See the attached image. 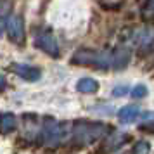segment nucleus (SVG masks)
<instances>
[{"label":"nucleus","instance_id":"obj_1","mask_svg":"<svg viewBox=\"0 0 154 154\" xmlns=\"http://www.w3.org/2000/svg\"><path fill=\"white\" fill-rule=\"evenodd\" d=\"M109 132V126L97 121H76L73 126V139L80 144H92L102 139Z\"/></svg>","mask_w":154,"mask_h":154},{"label":"nucleus","instance_id":"obj_2","mask_svg":"<svg viewBox=\"0 0 154 154\" xmlns=\"http://www.w3.org/2000/svg\"><path fill=\"white\" fill-rule=\"evenodd\" d=\"M73 64L80 66H94L99 69L112 68V52H95V50H78L71 59Z\"/></svg>","mask_w":154,"mask_h":154},{"label":"nucleus","instance_id":"obj_3","mask_svg":"<svg viewBox=\"0 0 154 154\" xmlns=\"http://www.w3.org/2000/svg\"><path fill=\"white\" fill-rule=\"evenodd\" d=\"M66 130L63 128V123H57L56 119L47 118L43 123V128L40 132V140L47 146H57L64 139Z\"/></svg>","mask_w":154,"mask_h":154},{"label":"nucleus","instance_id":"obj_4","mask_svg":"<svg viewBox=\"0 0 154 154\" xmlns=\"http://www.w3.org/2000/svg\"><path fill=\"white\" fill-rule=\"evenodd\" d=\"M35 45L40 50H43L45 54H49L50 57L59 56V43L49 31H38L35 33Z\"/></svg>","mask_w":154,"mask_h":154},{"label":"nucleus","instance_id":"obj_5","mask_svg":"<svg viewBox=\"0 0 154 154\" xmlns=\"http://www.w3.org/2000/svg\"><path fill=\"white\" fill-rule=\"evenodd\" d=\"M7 35L11 42L17 43V45L24 42V26H23L21 16H11L7 19Z\"/></svg>","mask_w":154,"mask_h":154},{"label":"nucleus","instance_id":"obj_6","mask_svg":"<svg viewBox=\"0 0 154 154\" xmlns=\"http://www.w3.org/2000/svg\"><path fill=\"white\" fill-rule=\"evenodd\" d=\"M14 71L17 73V76H21L23 80H26V82H36V80L40 78V75H42L38 68L28 66V64H16Z\"/></svg>","mask_w":154,"mask_h":154},{"label":"nucleus","instance_id":"obj_7","mask_svg":"<svg viewBox=\"0 0 154 154\" xmlns=\"http://www.w3.org/2000/svg\"><path fill=\"white\" fill-rule=\"evenodd\" d=\"M139 114H140V109L137 106H125V107H121L118 111V119L123 125H130V123H133L137 119Z\"/></svg>","mask_w":154,"mask_h":154},{"label":"nucleus","instance_id":"obj_8","mask_svg":"<svg viewBox=\"0 0 154 154\" xmlns=\"http://www.w3.org/2000/svg\"><path fill=\"white\" fill-rule=\"evenodd\" d=\"M130 61V52L126 49H118L112 52V69H123Z\"/></svg>","mask_w":154,"mask_h":154},{"label":"nucleus","instance_id":"obj_9","mask_svg":"<svg viewBox=\"0 0 154 154\" xmlns=\"http://www.w3.org/2000/svg\"><path fill=\"white\" fill-rule=\"evenodd\" d=\"M76 90L82 94H95L99 90V83L94 78H82L76 83Z\"/></svg>","mask_w":154,"mask_h":154},{"label":"nucleus","instance_id":"obj_10","mask_svg":"<svg viewBox=\"0 0 154 154\" xmlns=\"http://www.w3.org/2000/svg\"><path fill=\"white\" fill-rule=\"evenodd\" d=\"M152 38H154V29H151V28H142L133 33V42L139 43V45H146Z\"/></svg>","mask_w":154,"mask_h":154},{"label":"nucleus","instance_id":"obj_11","mask_svg":"<svg viewBox=\"0 0 154 154\" xmlns=\"http://www.w3.org/2000/svg\"><path fill=\"white\" fill-rule=\"evenodd\" d=\"M0 128L4 132H11L16 128V116L12 112H4L0 114Z\"/></svg>","mask_w":154,"mask_h":154},{"label":"nucleus","instance_id":"obj_12","mask_svg":"<svg viewBox=\"0 0 154 154\" xmlns=\"http://www.w3.org/2000/svg\"><path fill=\"white\" fill-rule=\"evenodd\" d=\"M146 95H147V87L146 85H137V87L132 90V97H135V99L146 97Z\"/></svg>","mask_w":154,"mask_h":154},{"label":"nucleus","instance_id":"obj_13","mask_svg":"<svg viewBox=\"0 0 154 154\" xmlns=\"http://www.w3.org/2000/svg\"><path fill=\"white\" fill-rule=\"evenodd\" d=\"M126 94H128V87H126V85H118V87L112 88V95H114V97H123Z\"/></svg>","mask_w":154,"mask_h":154},{"label":"nucleus","instance_id":"obj_14","mask_svg":"<svg viewBox=\"0 0 154 154\" xmlns=\"http://www.w3.org/2000/svg\"><path fill=\"white\" fill-rule=\"evenodd\" d=\"M142 12H144L146 17H154V0H149V2H147Z\"/></svg>","mask_w":154,"mask_h":154},{"label":"nucleus","instance_id":"obj_15","mask_svg":"<svg viewBox=\"0 0 154 154\" xmlns=\"http://www.w3.org/2000/svg\"><path fill=\"white\" fill-rule=\"evenodd\" d=\"M142 119L144 121H154V112H144L142 114Z\"/></svg>","mask_w":154,"mask_h":154},{"label":"nucleus","instance_id":"obj_16","mask_svg":"<svg viewBox=\"0 0 154 154\" xmlns=\"http://www.w3.org/2000/svg\"><path fill=\"white\" fill-rule=\"evenodd\" d=\"M5 88V78H4V75H0V90H4Z\"/></svg>","mask_w":154,"mask_h":154},{"label":"nucleus","instance_id":"obj_17","mask_svg":"<svg viewBox=\"0 0 154 154\" xmlns=\"http://www.w3.org/2000/svg\"><path fill=\"white\" fill-rule=\"evenodd\" d=\"M0 35H2V29H0Z\"/></svg>","mask_w":154,"mask_h":154}]
</instances>
